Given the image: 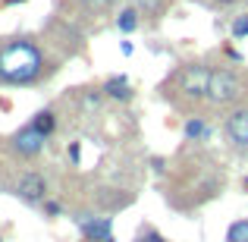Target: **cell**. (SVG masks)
Returning <instances> with one entry per match:
<instances>
[{"label": "cell", "mask_w": 248, "mask_h": 242, "mask_svg": "<svg viewBox=\"0 0 248 242\" xmlns=\"http://www.w3.org/2000/svg\"><path fill=\"white\" fill-rule=\"evenodd\" d=\"M47 73V57L35 38H6L0 44V85L29 88Z\"/></svg>", "instance_id": "1"}, {"label": "cell", "mask_w": 248, "mask_h": 242, "mask_svg": "<svg viewBox=\"0 0 248 242\" xmlns=\"http://www.w3.org/2000/svg\"><path fill=\"white\" fill-rule=\"evenodd\" d=\"M245 95V79L230 66L211 69V88H207V101L214 107H232Z\"/></svg>", "instance_id": "2"}, {"label": "cell", "mask_w": 248, "mask_h": 242, "mask_svg": "<svg viewBox=\"0 0 248 242\" xmlns=\"http://www.w3.org/2000/svg\"><path fill=\"white\" fill-rule=\"evenodd\" d=\"M179 95L188 101H207V88H211V66L204 63H188L179 73Z\"/></svg>", "instance_id": "3"}, {"label": "cell", "mask_w": 248, "mask_h": 242, "mask_svg": "<svg viewBox=\"0 0 248 242\" xmlns=\"http://www.w3.org/2000/svg\"><path fill=\"white\" fill-rule=\"evenodd\" d=\"M16 198L22 201V205L29 208H41L44 201H47V179H44V173H38V170H25L22 176L16 179Z\"/></svg>", "instance_id": "4"}, {"label": "cell", "mask_w": 248, "mask_h": 242, "mask_svg": "<svg viewBox=\"0 0 248 242\" xmlns=\"http://www.w3.org/2000/svg\"><path fill=\"white\" fill-rule=\"evenodd\" d=\"M44 145H47V139H41V135H38L29 123H25V126H19L16 132L10 135V151L16 154V158H22V161L38 158V154L44 151Z\"/></svg>", "instance_id": "5"}, {"label": "cell", "mask_w": 248, "mask_h": 242, "mask_svg": "<svg viewBox=\"0 0 248 242\" xmlns=\"http://www.w3.org/2000/svg\"><path fill=\"white\" fill-rule=\"evenodd\" d=\"M85 242H113V220L110 217H94V214H79L76 217Z\"/></svg>", "instance_id": "6"}, {"label": "cell", "mask_w": 248, "mask_h": 242, "mask_svg": "<svg viewBox=\"0 0 248 242\" xmlns=\"http://www.w3.org/2000/svg\"><path fill=\"white\" fill-rule=\"evenodd\" d=\"M223 135L230 139L232 148L248 151V107H236L230 116L223 120Z\"/></svg>", "instance_id": "7"}, {"label": "cell", "mask_w": 248, "mask_h": 242, "mask_svg": "<svg viewBox=\"0 0 248 242\" xmlns=\"http://www.w3.org/2000/svg\"><path fill=\"white\" fill-rule=\"evenodd\" d=\"M29 126L35 129L41 139H50V135L57 132V110H54V107H41V110H38V113L29 120Z\"/></svg>", "instance_id": "8"}, {"label": "cell", "mask_w": 248, "mask_h": 242, "mask_svg": "<svg viewBox=\"0 0 248 242\" xmlns=\"http://www.w3.org/2000/svg\"><path fill=\"white\" fill-rule=\"evenodd\" d=\"M101 91L110 101H129V97H132V85H129L126 76H107V82L101 85Z\"/></svg>", "instance_id": "9"}, {"label": "cell", "mask_w": 248, "mask_h": 242, "mask_svg": "<svg viewBox=\"0 0 248 242\" xmlns=\"http://www.w3.org/2000/svg\"><path fill=\"white\" fill-rule=\"evenodd\" d=\"M182 135H186V142H207L211 139V126H207L204 116H188L186 126H182Z\"/></svg>", "instance_id": "10"}, {"label": "cell", "mask_w": 248, "mask_h": 242, "mask_svg": "<svg viewBox=\"0 0 248 242\" xmlns=\"http://www.w3.org/2000/svg\"><path fill=\"white\" fill-rule=\"evenodd\" d=\"M139 25H141V13H139V6H123L120 16H116V32H123V35H132Z\"/></svg>", "instance_id": "11"}, {"label": "cell", "mask_w": 248, "mask_h": 242, "mask_svg": "<svg viewBox=\"0 0 248 242\" xmlns=\"http://www.w3.org/2000/svg\"><path fill=\"white\" fill-rule=\"evenodd\" d=\"M226 242H248V217L230 224V230H226Z\"/></svg>", "instance_id": "12"}, {"label": "cell", "mask_w": 248, "mask_h": 242, "mask_svg": "<svg viewBox=\"0 0 248 242\" xmlns=\"http://www.w3.org/2000/svg\"><path fill=\"white\" fill-rule=\"evenodd\" d=\"M230 35H232V41H245V38H248V13H242V16L232 19Z\"/></svg>", "instance_id": "13"}, {"label": "cell", "mask_w": 248, "mask_h": 242, "mask_svg": "<svg viewBox=\"0 0 248 242\" xmlns=\"http://www.w3.org/2000/svg\"><path fill=\"white\" fill-rule=\"evenodd\" d=\"M164 6H167V0H139V13H145L151 19H157L164 13Z\"/></svg>", "instance_id": "14"}, {"label": "cell", "mask_w": 248, "mask_h": 242, "mask_svg": "<svg viewBox=\"0 0 248 242\" xmlns=\"http://www.w3.org/2000/svg\"><path fill=\"white\" fill-rule=\"evenodd\" d=\"M135 242H167V239H164L160 230H154L151 224H145V226H139V233H135Z\"/></svg>", "instance_id": "15"}, {"label": "cell", "mask_w": 248, "mask_h": 242, "mask_svg": "<svg viewBox=\"0 0 248 242\" xmlns=\"http://www.w3.org/2000/svg\"><path fill=\"white\" fill-rule=\"evenodd\" d=\"M101 101H104V91L101 88H88V91H85V95H82V107L85 110H97V107H101Z\"/></svg>", "instance_id": "16"}, {"label": "cell", "mask_w": 248, "mask_h": 242, "mask_svg": "<svg viewBox=\"0 0 248 242\" xmlns=\"http://www.w3.org/2000/svg\"><path fill=\"white\" fill-rule=\"evenodd\" d=\"M41 211H44V217H47V220L63 217V205H60V201H54V198H47V201H44V205H41Z\"/></svg>", "instance_id": "17"}, {"label": "cell", "mask_w": 248, "mask_h": 242, "mask_svg": "<svg viewBox=\"0 0 248 242\" xmlns=\"http://www.w3.org/2000/svg\"><path fill=\"white\" fill-rule=\"evenodd\" d=\"M66 158H69V163H79V161H82V145H79V142H69Z\"/></svg>", "instance_id": "18"}, {"label": "cell", "mask_w": 248, "mask_h": 242, "mask_svg": "<svg viewBox=\"0 0 248 242\" xmlns=\"http://www.w3.org/2000/svg\"><path fill=\"white\" fill-rule=\"evenodd\" d=\"M85 6H91V10H107V6H113V3H120V0H82Z\"/></svg>", "instance_id": "19"}, {"label": "cell", "mask_w": 248, "mask_h": 242, "mask_svg": "<svg viewBox=\"0 0 248 242\" xmlns=\"http://www.w3.org/2000/svg\"><path fill=\"white\" fill-rule=\"evenodd\" d=\"M151 163H154V173H164V158H151Z\"/></svg>", "instance_id": "20"}, {"label": "cell", "mask_w": 248, "mask_h": 242, "mask_svg": "<svg viewBox=\"0 0 248 242\" xmlns=\"http://www.w3.org/2000/svg\"><path fill=\"white\" fill-rule=\"evenodd\" d=\"M120 50H123V57H129V54H132V44L123 41V44H120Z\"/></svg>", "instance_id": "21"}, {"label": "cell", "mask_w": 248, "mask_h": 242, "mask_svg": "<svg viewBox=\"0 0 248 242\" xmlns=\"http://www.w3.org/2000/svg\"><path fill=\"white\" fill-rule=\"evenodd\" d=\"M214 3H217V6H232L236 0H214Z\"/></svg>", "instance_id": "22"}, {"label": "cell", "mask_w": 248, "mask_h": 242, "mask_svg": "<svg viewBox=\"0 0 248 242\" xmlns=\"http://www.w3.org/2000/svg\"><path fill=\"white\" fill-rule=\"evenodd\" d=\"M19 3H25V0H3V6H19Z\"/></svg>", "instance_id": "23"}, {"label": "cell", "mask_w": 248, "mask_h": 242, "mask_svg": "<svg viewBox=\"0 0 248 242\" xmlns=\"http://www.w3.org/2000/svg\"><path fill=\"white\" fill-rule=\"evenodd\" d=\"M242 189H245V192H248V176H242Z\"/></svg>", "instance_id": "24"}, {"label": "cell", "mask_w": 248, "mask_h": 242, "mask_svg": "<svg viewBox=\"0 0 248 242\" xmlns=\"http://www.w3.org/2000/svg\"><path fill=\"white\" fill-rule=\"evenodd\" d=\"M0 242H3V239H0Z\"/></svg>", "instance_id": "25"}]
</instances>
